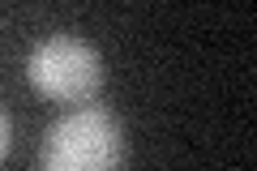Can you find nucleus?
<instances>
[{
  "label": "nucleus",
  "mask_w": 257,
  "mask_h": 171,
  "mask_svg": "<svg viewBox=\"0 0 257 171\" xmlns=\"http://www.w3.org/2000/svg\"><path fill=\"white\" fill-rule=\"evenodd\" d=\"M5 154H9V116L0 111V158H5Z\"/></svg>",
  "instance_id": "nucleus-3"
},
{
  "label": "nucleus",
  "mask_w": 257,
  "mask_h": 171,
  "mask_svg": "<svg viewBox=\"0 0 257 171\" xmlns=\"http://www.w3.org/2000/svg\"><path fill=\"white\" fill-rule=\"evenodd\" d=\"M124 128L107 107H77L47 128L39 145V171H120Z\"/></svg>",
  "instance_id": "nucleus-1"
},
{
  "label": "nucleus",
  "mask_w": 257,
  "mask_h": 171,
  "mask_svg": "<svg viewBox=\"0 0 257 171\" xmlns=\"http://www.w3.org/2000/svg\"><path fill=\"white\" fill-rule=\"evenodd\" d=\"M26 77L52 103H90L103 90V56L82 35H47L26 56Z\"/></svg>",
  "instance_id": "nucleus-2"
}]
</instances>
